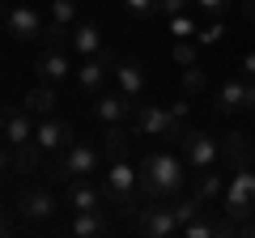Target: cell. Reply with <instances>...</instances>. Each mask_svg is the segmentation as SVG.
<instances>
[{"instance_id":"23","label":"cell","mask_w":255,"mask_h":238,"mask_svg":"<svg viewBox=\"0 0 255 238\" xmlns=\"http://www.w3.org/2000/svg\"><path fill=\"white\" fill-rule=\"evenodd\" d=\"M179 85H183V90H187V94H200L204 85H209V73H204L200 64H187V68H183V73H179Z\"/></svg>"},{"instance_id":"5","label":"cell","mask_w":255,"mask_h":238,"mask_svg":"<svg viewBox=\"0 0 255 238\" xmlns=\"http://www.w3.org/2000/svg\"><path fill=\"white\" fill-rule=\"evenodd\" d=\"M217 157H221V145L209 132H187V136H183V162H187L191 170H213Z\"/></svg>"},{"instance_id":"37","label":"cell","mask_w":255,"mask_h":238,"mask_svg":"<svg viewBox=\"0 0 255 238\" xmlns=\"http://www.w3.org/2000/svg\"><path fill=\"white\" fill-rule=\"evenodd\" d=\"M243 17H247V21H255V0H247V4H243Z\"/></svg>"},{"instance_id":"33","label":"cell","mask_w":255,"mask_h":238,"mask_svg":"<svg viewBox=\"0 0 255 238\" xmlns=\"http://www.w3.org/2000/svg\"><path fill=\"white\" fill-rule=\"evenodd\" d=\"M238 73H247V81H255V51H243V60H238Z\"/></svg>"},{"instance_id":"36","label":"cell","mask_w":255,"mask_h":238,"mask_svg":"<svg viewBox=\"0 0 255 238\" xmlns=\"http://www.w3.org/2000/svg\"><path fill=\"white\" fill-rule=\"evenodd\" d=\"M247 111H255V81H247Z\"/></svg>"},{"instance_id":"4","label":"cell","mask_w":255,"mask_h":238,"mask_svg":"<svg viewBox=\"0 0 255 238\" xmlns=\"http://www.w3.org/2000/svg\"><path fill=\"white\" fill-rule=\"evenodd\" d=\"M136 132L140 136H162V140H183L187 128L170 107H136Z\"/></svg>"},{"instance_id":"1","label":"cell","mask_w":255,"mask_h":238,"mask_svg":"<svg viewBox=\"0 0 255 238\" xmlns=\"http://www.w3.org/2000/svg\"><path fill=\"white\" fill-rule=\"evenodd\" d=\"M140 170V196L145 200H170V196L183 192V183H187V162H183L179 153H166V149H157V153H145V162L136 166Z\"/></svg>"},{"instance_id":"29","label":"cell","mask_w":255,"mask_h":238,"mask_svg":"<svg viewBox=\"0 0 255 238\" xmlns=\"http://www.w3.org/2000/svg\"><path fill=\"white\" fill-rule=\"evenodd\" d=\"M128 9V17H149V13H157V0H119Z\"/></svg>"},{"instance_id":"31","label":"cell","mask_w":255,"mask_h":238,"mask_svg":"<svg viewBox=\"0 0 255 238\" xmlns=\"http://www.w3.org/2000/svg\"><path fill=\"white\" fill-rule=\"evenodd\" d=\"M196 4H200L204 13H213V17H221V13H226L230 4H234V0H196Z\"/></svg>"},{"instance_id":"16","label":"cell","mask_w":255,"mask_h":238,"mask_svg":"<svg viewBox=\"0 0 255 238\" xmlns=\"http://www.w3.org/2000/svg\"><path fill=\"white\" fill-rule=\"evenodd\" d=\"M119 81V90L128 94V98H136V94H145V68L136 64V60H115V73H111Z\"/></svg>"},{"instance_id":"11","label":"cell","mask_w":255,"mask_h":238,"mask_svg":"<svg viewBox=\"0 0 255 238\" xmlns=\"http://www.w3.org/2000/svg\"><path fill=\"white\" fill-rule=\"evenodd\" d=\"M221 157H226L234 170H238V166H255V140L247 136V132L234 128L226 140H221Z\"/></svg>"},{"instance_id":"18","label":"cell","mask_w":255,"mask_h":238,"mask_svg":"<svg viewBox=\"0 0 255 238\" xmlns=\"http://www.w3.org/2000/svg\"><path fill=\"white\" fill-rule=\"evenodd\" d=\"M68 47H73L77 55H98L102 51V30L94 26V21H77L73 26V43Z\"/></svg>"},{"instance_id":"35","label":"cell","mask_w":255,"mask_h":238,"mask_svg":"<svg viewBox=\"0 0 255 238\" xmlns=\"http://www.w3.org/2000/svg\"><path fill=\"white\" fill-rule=\"evenodd\" d=\"M13 170V162H9V149H0V174H9Z\"/></svg>"},{"instance_id":"9","label":"cell","mask_w":255,"mask_h":238,"mask_svg":"<svg viewBox=\"0 0 255 238\" xmlns=\"http://www.w3.org/2000/svg\"><path fill=\"white\" fill-rule=\"evenodd\" d=\"M0 132H4V140H9L13 149H17V145H30V140H34L30 111H26V107H9V111H0Z\"/></svg>"},{"instance_id":"12","label":"cell","mask_w":255,"mask_h":238,"mask_svg":"<svg viewBox=\"0 0 255 238\" xmlns=\"http://www.w3.org/2000/svg\"><path fill=\"white\" fill-rule=\"evenodd\" d=\"M132 111H136V107H132V98H128L124 90H119V94H98V102H94V115H98L102 123H124Z\"/></svg>"},{"instance_id":"17","label":"cell","mask_w":255,"mask_h":238,"mask_svg":"<svg viewBox=\"0 0 255 238\" xmlns=\"http://www.w3.org/2000/svg\"><path fill=\"white\" fill-rule=\"evenodd\" d=\"M68 209L73 213H85V209H102V192L98 187H90L85 179H68Z\"/></svg>"},{"instance_id":"14","label":"cell","mask_w":255,"mask_h":238,"mask_svg":"<svg viewBox=\"0 0 255 238\" xmlns=\"http://www.w3.org/2000/svg\"><path fill=\"white\" fill-rule=\"evenodd\" d=\"M68 230H73V238H102V234H111V217H107V209H85L73 217Z\"/></svg>"},{"instance_id":"15","label":"cell","mask_w":255,"mask_h":238,"mask_svg":"<svg viewBox=\"0 0 255 238\" xmlns=\"http://www.w3.org/2000/svg\"><path fill=\"white\" fill-rule=\"evenodd\" d=\"M213 107H217L221 115L247 111V81H243V77H230V81H221V90H217V102H213Z\"/></svg>"},{"instance_id":"8","label":"cell","mask_w":255,"mask_h":238,"mask_svg":"<svg viewBox=\"0 0 255 238\" xmlns=\"http://www.w3.org/2000/svg\"><path fill=\"white\" fill-rule=\"evenodd\" d=\"M111 73H115V55L102 47L98 55H90V60L77 68V85H81L85 94H98L102 85H107V77H111Z\"/></svg>"},{"instance_id":"26","label":"cell","mask_w":255,"mask_h":238,"mask_svg":"<svg viewBox=\"0 0 255 238\" xmlns=\"http://www.w3.org/2000/svg\"><path fill=\"white\" fill-rule=\"evenodd\" d=\"M51 21L73 26V21H77V0H51Z\"/></svg>"},{"instance_id":"30","label":"cell","mask_w":255,"mask_h":238,"mask_svg":"<svg viewBox=\"0 0 255 238\" xmlns=\"http://www.w3.org/2000/svg\"><path fill=\"white\" fill-rule=\"evenodd\" d=\"M221 34H226V26L213 21V26H200V30H196V43H200V47H213V43H221Z\"/></svg>"},{"instance_id":"34","label":"cell","mask_w":255,"mask_h":238,"mask_svg":"<svg viewBox=\"0 0 255 238\" xmlns=\"http://www.w3.org/2000/svg\"><path fill=\"white\" fill-rule=\"evenodd\" d=\"M9 230H13V221H9V213H4V209H0V238H4V234H9Z\"/></svg>"},{"instance_id":"2","label":"cell","mask_w":255,"mask_h":238,"mask_svg":"<svg viewBox=\"0 0 255 238\" xmlns=\"http://www.w3.org/2000/svg\"><path fill=\"white\" fill-rule=\"evenodd\" d=\"M221 209H226V217H234V221H247L255 213V166H238V170L230 174L226 196H221Z\"/></svg>"},{"instance_id":"21","label":"cell","mask_w":255,"mask_h":238,"mask_svg":"<svg viewBox=\"0 0 255 238\" xmlns=\"http://www.w3.org/2000/svg\"><path fill=\"white\" fill-rule=\"evenodd\" d=\"M26 111H34V115H51V111H55V90H51V85H34V90L26 94Z\"/></svg>"},{"instance_id":"27","label":"cell","mask_w":255,"mask_h":238,"mask_svg":"<svg viewBox=\"0 0 255 238\" xmlns=\"http://www.w3.org/2000/svg\"><path fill=\"white\" fill-rule=\"evenodd\" d=\"M196 30H200V26H196L187 13H174V17H170V34L174 38H196Z\"/></svg>"},{"instance_id":"32","label":"cell","mask_w":255,"mask_h":238,"mask_svg":"<svg viewBox=\"0 0 255 238\" xmlns=\"http://www.w3.org/2000/svg\"><path fill=\"white\" fill-rule=\"evenodd\" d=\"M183 9H187V0H157V13H166V17H174Z\"/></svg>"},{"instance_id":"19","label":"cell","mask_w":255,"mask_h":238,"mask_svg":"<svg viewBox=\"0 0 255 238\" xmlns=\"http://www.w3.org/2000/svg\"><path fill=\"white\" fill-rule=\"evenodd\" d=\"M98 140H102V153H107V162H115V157H128V140H132V136H128L119 123H107Z\"/></svg>"},{"instance_id":"3","label":"cell","mask_w":255,"mask_h":238,"mask_svg":"<svg viewBox=\"0 0 255 238\" xmlns=\"http://www.w3.org/2000/svg\"><path fill=\"white\" fill-rule=\"evenodd\" d=\"M98 170V149L85 145V140H73V145L64 149L51 166V179L55 183H68V179H85V174Z\"/></svg>"},{"instance_id":"24","label":"cell","mask_w":255,"mask_h":238,"mask_svg":"<svg viewBox=\"0 0 255 238\" xmlns=\"http://www.w3.org/2000/svg\"><path fill=\"white\" fill-rule=\"evenodd\" d=\"M43 43L47 47H68V43H73V30L64 26V21H47V26H43Z\"/></svg>"},{"instance_id":"20","label":"cell","mask_w":255,"mask_h":238,"mask_svg":"<svg viewBox=\"0 0 255 238\" xmlns=\"http://www.w3.org/2000/svg\"><path fill=\"white\" fill-rule=\"evenodd\" d=\"M221 196H226L221 174H213V170H196V200H200V204H213V200H221Z\"/></svg>"},{"instance_id":"28","label":"cell","mask_w":255,"mask_h":238,"mask_svg":"<svg viewBox=\"0 0 255 238\" xmlns=\"http://www.w3.org/2000/svg\"><path fill=\"white\" fill-rule=\"evenodd\" d=\"M170 60H174V64H179V68L196 64V43H183V38H179V43L170 47Z\"/></svg>"},{"instance_id":"13","label":"cell","mask_w":255,"mask_h":238,"mask_svg":"<svg viewBox=\"0 0 255 238\" xmlns=\"http://www.w3.org/2000/svg\"><path fill=\"white\" fill-rule=\"evenodd\" d=\"M34 73L43 77V81H64V77L73 73V60H68V51H64V47H47V51L38 55Z\"/></svg>"},{"instance_id":"7","label":"cell","mask_w":255,"mask_h":238,"mask_svg":"<svg viewBox=\"0 0 255 238\" xmlns=\"http://www.w3.org/2000/svg\"><path fill=\"white\" fill-rule=\"evenodd\" d=\"M34 145L43 149V153L68 149V145H73V123H64V119H55V115H43L34 123Z\"/></svg>"},{"instance_id":"10","label":"cell","mask_w":255,"mask_h":238,"mask_svg":"<svg viewBox=\"0 0 255 238\" xmlns=\"http://www.w3.org/2000/svg\"><path fill=\"white\" fill-rule=\"evenodd\" d=\"M17 213L30 217V221H47L55 213V196L43 192V187H26V192L17 196Z\"/></svg>"},{"instance_id":"6","label":"cell","mask_w":255,"mask_h":238,"mask_svg":"<svg viewBox=\"0 0 255 238\" xmlns=\"http://www.w3.org/2000/svg\"><path fill=\"white\" fill-rule=\"evenodd\" d=\"M4 26H9V38H17V43H34V38H43V13L30 9V4H17V9H9V17H4Z\"/></svg>"},{"instance_id":"25","label":"cell","mask_w":255,"mask_h":238,"mask_svg":"<svg viewBox=\"0 0 255 238\" xmlns=\"http://www.w3.org/2000/svg\"><path fill=\"white\" fill-rule=\"evenodd\" d=\"M179 234H183V238H213V221L204 217V213H196V217H191Z\"/></svg>"},{"instance_id":"22","label":"cell","mask_w":255,"mask_h":238,"mask_svg":"<svg viewBox=\"0 0 255 238\" xmlns=\"http://www.w3.org/2000/svg\"><path fill=\"white\" fill-rule=\"evenodd\" d=\"M38 153L43 149L30 140V145H17V157H13V170H21V174H34L38 170Z\"/></svg>"}]
</instances>
